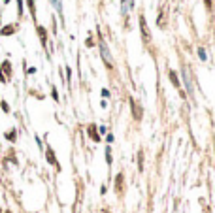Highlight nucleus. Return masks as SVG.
<instances>
[{
	"label": "nucleus",
	"mask_w": 215,
	"mask_h": 213,
	"mask_svg": "<svg viewBox=\"0 0 215 213\" xmlns=\"http://www.w3.org/2000/svg\"><path fill=\"white\" fill-rule=\"evenodd\" d=\"M140 32H142V36H143V42H145V43L151 40V32H149V27H147V21H145L143 13H140Z\"/></svg>",
	"instance_id": "1"
},
{
	"label": "nucleus",
	"mask_w": 215,
	"mask_h": 213,
	"mask_svg": "<svg viewBox=\"0 0 215 213\" xmlns=\"http://www.w3.org/2000/svg\"><path fill=\"white\" fill-rule=\"evenodd\" d=\"M198 57H200V61H206L208 57H206V51H204L202 47H198Z\"/></svg>",
	"instance_id": "10"
},
{
	"label": "nucleus",
	"mask_w": 215,
	"mask_h": 213,
	"mask_svg": "<svg viewBox=\"0 0 215 213\" xmlns=\"http://www.w3.org/2000/svg\"><path fill=\"white\" fill-rule=\"evenodd\" d=\"M138 172H143V149L138 151Z\"/></svg>",
	"instance_id": "8"
},
{
	"label": "nucleus",
	"mask_w": 215,
	"mask_h": 213,
	"mask_svg": "<svg viewBox=\"0 0 215 213\" xmlns=\"http://www.w3.org/2000/svg\"><path fill=\"white\" fill-rule=\"evenodd\" d=\"M104 213H109V211H108V209H104Z\"/></svg>",
	"instance_id": "14"
},
{
	"label": "nucleus",
	"mask_w": 215,
	"mask_h": 213,
	"mask_svg": "<svg viewBox=\"0 0 215 213\" xmlns=\"http://www.w3.org/2000/svg\"><path fill=\"white\" fill-rule=\"evenodd\" d=\"M100 53H102L104 62L108 64V68H111V66H113V59H111V55H109V49L106 46V42H102V40H100Z\"/></svg>",
	"instance_id": "2"
},
{
	"label": "nucleus",
	"mask_w": 215,
	"mask_h": 213,
	"mask_svg": "<svg viewBox=\"0 0 215 213\" xmlns=\"http://www.w3.org/2000/svg\"><path fill=\"white\" fill-rule=\"evenodd\" d=\"M204 4H206V8L209 9V8H211V0H204Z\"/></svg>",
	"instance_id": "13"
},
{
	"label": "nucleus",
	"mask_w": 215,
	"mask_h": 213,
	"mask_svg": "<svg viewBox=\"0 0 215 213\" xmlns=\"http://www.w3.org/2000/svg\"><path fill=\"white\" fill-rule=\"evenodd\" d=\"M183 81H185V87H187L189 94H192V85H191V79H189V74H187V70H183Z\"/></svg>",
	"instance_id": "7"
},
{
	"label": "nucleus",
	"mask_w": 215,
	"mask_h": 213,
	"mask_svg": "<svg viewBox=\"0 0 215 213\" xmlns=\"http://www.w3.org/2000/svg\"><path fill=\"white\" fill-rule=\"evenodd\" d=\"M113 140H115V138H113V134H108V136H106V141L108 143H113Z\"/></svg>",
	"instance_id": "11"
},
{
	"label": "nucleus",
	"mask_w": 215,
	"mask_h": 213,
	"mask_svg": "<svg viewBox=\"0 0 215 213\" xmlns=\"http://www.w3.org/2000/svg\"><path fill=\"white\" fill-rule=\"evenodd\" d=\"M89 136L93 141H100V132L96 130V125H89Z\"/></svg>",
	"instance_id": "6"
},
{
	"label": "nucleus",
	"mask_w": 215,
	"mask_h": 213,
	"mask_svg": "<svg viewBox=\"0 0 215 213\" xmlns=\"http://www.w3.org/2000/svg\"><path fill=\"white\" fill-rule=\"evenodd\" d=\"M102 96H104V98H109V91H108V89H104V91H102Z\"/></svg>",
	"instance_id": "12"
},
{
	"label": "nucleus",
	"mask_w": 215,
	"mask_h": 213,
	"mask_svg": "<svg viewBox=\"0 0 215 213\" xmlns=\"http://www.w3.org/2000/svg\"><path fill=\"white\" fill-rule=\"evenodd\" d=\"M168 79H170V83H172L176 89H177V91L181 93V98H187L185 94H183V91H181V83H179V77H177V74L174 72V70H170L168 72Z\"/></svg>",
	"instance_id": "4"
},
{
	"label": "nucleus",
	"mask_w": 215,
	"mask_h": 213,
	"mask_svg": "<svg viewBox=\"0 0 215 213\" xmlns=\"http://www.w3.org/2000/svg\"><path fill=\"white\" fill-rule=\"evenodd\" d=\"M123 190H124V174L119 172L117 177H115V193L117 194H123Z\"/></svg>",
	"instance_id": "5"
},
{
	"label": "nucleus",
	"mask_w": 215,
	"mask_h": 213,
	"mask_svg": "<svg viewBox=\"0 0 215 213\" xmlns=\"http://www.w3.org/2000/svg\"><path fill=\"white\" fill-rule=\"evenodd\" d=\"M130 109H132L134 119H136V121H142V117H143V109H142V106H138V102H136L134 98H130Z\"/></svg>",
	"instance_id": "3"
},
{
	"label": "nucleus",
	"mask_w": 215,
	"mask_h": 213,
	"mask_svg": "<svg viewBox=\"0 0 215 213\" xmlns=\"http://www.w3.org/2000/svg\"><path fill=\"white\" fill-rule=\"evenodd\" d=\"M106 162L111 164L113 162V156H111V147H106Z\"/></svg>",
	"instance_id": "9"
}]
</instances>
